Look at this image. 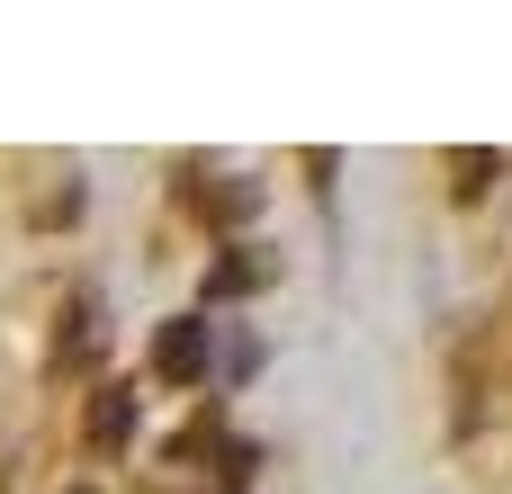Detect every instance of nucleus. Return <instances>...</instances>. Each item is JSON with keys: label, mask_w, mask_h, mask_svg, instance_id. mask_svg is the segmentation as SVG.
<instances>
[{"label": "nucleus", "mask_w": 512, "mask_h": 494, "mask_svg": "<svg viewBox=\"0 0 512 494\" xmlns=\"http://www.w3.org/2000/svg\"><path fill=\"white\" fill-rule=\"evenodd\" d=\"M486 180H504V153L459 144V153H450V189H459V198H486Z\"/></svg>", "instance_id": "423d86ee"}, {"label": "nucleus", "mask_w": 512, "mask_h": 494, "mask_svg": "<svg viewBox=\"0 0 512 494\" xmlns=\"http://www.w3.org/2000/svg\"><path fill=\"white\" fill-rule=\"evenodd\" d=\"M180 198H189V216H198V225L234 234V225H252V216H261V198H270V189H261L252 171H216V180H207V171H180Z\"/></svg>", "instance_id": "f257e3e1"}, {"label": "nucleus", "mask_w": 512, "mask_h": 494, "mask_svg": "<svg viewBox=\"0 0 512 494\" xmlns=\"http://www.w3.org/2000/svg\"><path fill=\"white\" fill-rule=\"evenodd\" d=\"M72 216H81V180H63V189L36 198V225H72Z\"/></svg>", "instance_id": "6e6552de"}, {"label": "nucleus", "mask_w": 512, "mask_h": 494, "mask_svg": "<svg viewBox=\"0 0 512 494\" xmlns=\"http://www.w3.org/2000/svg\"><path fill=\"white\" fill-rule=\"evenodd\" d=\"M72 494H90V486H72Z\"/></svg>", "instance_id": "9d476101"}, {"label": "nucleus", "mask_w": 512, "mask_h": 494, "mask_svg": "<svg viewBox=\"0 0 512 494\" xmlns=\"http://www.w3.org/2000/svg\"><path fill=\"white\" fill-rule=\"evenodd\" d=\"M207 450H225V423H216V405H207V414H189V423L171 432V468H189V459H207Z\"/></svg>", "instance_id": "0eeeda50"}, {"label": "nucleus", "mask_w": 512, "mask_h": 494, "mask_svg": "<svg viewBox=\"0 0 512 494\" xmlns=\"http://www.w3.org/2000/svg\"><path fill=\"white\" fill-rule=\"evenodd\" d=\"M207 360H216V324H207V315H171V324L153 333V378H162V387H198Z\"/></svg>", "instance_id": "7ed1b4c3"}, {"label": "nucleus", "mask_w": 512, "mask_h": 494, "mask_svg": "<svg viewBox=\"0 0 512 494\" xmlns=\"http://www.w3.org/2000/svg\"><path fill=\"white\" fill-rule=\"evenodd\" d=\"M135 423H144V396H135V387H99L81 432H90V450H99V459H117V450L135 441Z\"/></svg>", "instance_id": "39448f33"}, {"label": "nucleus", "mask_w": 512, "mask_h": 494, "mask_svg": "<svg viewBox=\"0 0 512 494\" xmlns=\"http://www.w3.org/2000/svg\"><path fill=\"white\" fill-rule=\"evenodd\" d=\"M99 351H108V306L81 288V297H63V315H54V351H45V369H54V378H81Z\"/></svg>", "instance_id": "f03ea898"}, {"label": "nucleus", "mask_w": 512, "mask_h": 494, "mask_svg": "<svg viewBox=\"0 0 512 494\" xmlns=\"http://www.w3.org/2000/svg\"><path fill=\"white\" fill-rule=\"evenodd\" d=\"M252 369H261V342L234 333V342H225V378H252Z\"/></svg>", "instance_id": "1a4fd4ad"}, {"label": "nucleus", "mask_w": 512, "mask_h": 494, "mask_svg": "<svg viewBox=\"0 0 512 494\" xmlns=\"http://www.w3.org/2000/svg\"><path fill=\"white\" fill-rule=\"evenodd\" d=\"M270 279H279V252H261V243H225V252L207 261V288H198V297H207V306H234V297H261Z\"/></svg>", "instance_id": "20e7f679"}]
</instances>
